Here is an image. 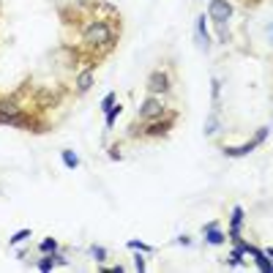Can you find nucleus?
<instances>
[{
    "mask_svg": "<svg viewBox=\"0 0 273 273\" xmlns=\"http://www.w3.org/2000/svg\"><path fill=\"white\" fill-rule=\"evenodd\" d=\"M66 11L60 5L63 22L79 25V36L74 55L85 57L90 68H96L120 41V14L107 3H68Z\"/></svg>",
    "mask_w": 273,
    "mask_h": 273,
    "instance_id": "f257e3e1",
    "label": "nucleus"
},
{
    "mask_svg": "<svg viewBox=\"0 0 273 273\" xmlns=\"http://www.w3.org/2000/svg\"><path fill=\"white\" fill-rule=\"evenodd\" d=\"M44 104H27L19 98V93L14 96H0V126H14V129H27L41 134L46 131V118L41 115Z\"/></svg>",
    "mask_w": 273,
    "mask_h": 273,
    "instance_id": "f03ea898",
    "label": "nucleus"
},
{
    "mask_svg": "<svg viewBox=\"0 0 273 273\" xmlns=\"http://www.w3.org/2000/svg\"><path fill=\"white\" fill-rule=\"evenodd\" d=\"M178 123V109H170V112L159 115V118H150V120H134L131 123V137H139V139H161L167 137Z\"/></svg>",
    "mask_w": 273,
    "mask_h": 273,
    "instance_id": "7ed1b4c3",
    "label": "nucleus"
},
{
    "mask_svg": "<svg viewBox=\"0 0 273 273\" xmlns=\"http://www.w3.org/2000/svg\"><path fill=\"white\" fill-rule=\"evenodd\" d=\"M208 16L216 22L219 38L224 41V38H227V22L232 16V3L230 0H211V5H208Z\"/></svg>",
    "mask_w": 273,
    "mask_h": 273,
    "instance_id": "20e7f679",
    "label": "nucleus"
},
{
    "mask_svg": "<svg viewBox=\"0 0 273 273\" xmlns=\"http://www.w3.org/2000/svg\"><path fill=\"white\" fill-rule=\"evenodd\" d=\"M271 134V126H263V129L257 131L249 142H243V145H230V148H224V156H230V159H238V156H246V153H252L254 148H260V145L268 139Z\"/></svg>",
    "mask_w": 273,
    "mask_h": 273,
    "instance_id": "39448f33",
    "label": "nucleus"
},
{
    "mask_svg": "<svg viewBox=\"0 0 273 273\" xmlns=\"http://www.w3.org/2000/svg\"><path fill=\"white\" fill-rule=\"evenodd\" d=\"M172 90V74L170 68H156L148 77V93L150 96H167Z\"/></svg>",
    "mask_w": 273,
    "mask_h": 273,
    "instance_id": "423d86ee",
    "label": "nucleus"
},
{
    "mask_svg": "<svg viewBox=\"0 0 273 273\" xmlns=\"http://www.w3.org/2000/svg\"><path fill=\"white\" fill-rule=\"evenodd\" d=\"M170 104L164 101V96H148L142 101V107H139V115H137V120H150V118H159V115H164V112H170Z\"/></svg>",
    "mask_w": 273,
    "mask_h": 273,
    "instance_id": "0eeeda50",
    "label": "nucleus"
},
{
    "mask_svg": "<svg viewBox=\"0 0 273 273\" xmlns=\"http://www.w3.org/2000/svg\"><path fill=\"white\" fill-rule=\"evenodd\" d=\"M202 232H205V238H208V243H211V246H222V243L227 241V235L222 232V224H219V222L205 224V227H202Z\"/></svg>",
    "mask_w": 273,
    "mask_h": 273,
    "instance_id": "6e6552de",
    "label": "nucleus"
},
{
    "mask_svg": "<svg viewBox=\"0 0 273 273\" xmlns=\"http://www.w3.org/2000/svg\"><path fill=\"white\" fill-rule=\"evenodd\" d=\"M243 216H246V213H243L241 205H238L235 211H232V224H230V238H232V241H241V224H243Z\"/></svg>",
    "mask_w": 273,
    "mask_h": 273,
    "instance_id": "1a4fd4ad",
    "label": "nucleus"
},
{
    "mask_svg": "<svg viewBox=\"0 0 273 273\" xmlns=\"http://www.w3.org/2000/svg\"><path fill=\"white\" fill-rule=\"evenodd\" d=\"M90 85H93V68H85V71L77 77V93H85Z\"/></svg>",
    "mask_w": 273,
    "mask_h": 273,
    "instance_id": "9d476101",
    "label": "nucleus"
},
{
    "mask_svg": "<svg viewBox=\"0 0 273 273\" xmlns=\"http://www.w3.org/2000/svg\"><path fill=\"white\" fill-rule=\"evenodd\" d=\"M205 19H208V14H200V19H197V38H200L202 49H208V30H205Z\"/></svg>",
    "mask_w": 273,
    "mask_h": 273,
    "instance_id": "9b49d317",
    "label": "nucleus"
},
{
    "mask_svg": "<svg viewBox=\"0 0 273 273\" xmlns=\"http://www.w3.org/2000/svg\"><path fill=\"white\" fill-rule=\"evenodd\" d=\"M60 159H63V164H66L68 170H77V167H79V156L74 153V150H63Z\"/></svg>",
    "mask_w": 273,
    "mask_h": 273,
    "instance_id": "f8f14e48",
    "label": "nucleus"
},
{
    "mask_svg": "<svg viewBox=\"0 0 273 273\" xmlns=\"http://www.w3.org/2000/svg\"><path fill=\"white\" fill-rule=\"evenodd\" d=\"M126 246L131 249V252H142V254H150L153 252V246H148V243H142V241H137V238H131L129 243H126Z\"/></svg>",
    "mask_w": 273,
    "mask_h": 273,
    "instance_id": "ddd939ff",
    "label": "nucleus"
},
{
    "mask_svg": "<svg viewBox=\"0 0 273 273\" xmlns=\"http://www.w3.org/2000/svg\"><path fill=\"white\" fill-rule=\"evenodd\" d=\"M38 249H41L44 254H55L57 252V241H55V238H44V241L38 243Z\"/></svg>",
    "mask_w": 273,
    "mask_h": 273,
    "instance_id": "4468645a",
    "label": "nucleus"
},
{
    "mask_svg": "<svg viewBox=\"0 0 273 273\" xmlns=\"http://www.w3.org/2000/svg\"><path fill=\"white\" fill-rule=\"evenodd\" d=\"M120 112H123V107H120V104H115V107L107 112V129H112V126H115V118H118Z\"/></svg>",
    "mask_w": 273,
    "mask_h": 273,
    "instance_id": "2eb2a0df",
    "label": "nucleus"
},
{
    "mask_svg": "<svg viewBox=\"0 0 273 273\" xmlns=\"http://www.w3.org/2000/svg\"><path fill=\"white\" fill-rule=\"evenodd\" d=\"M227 263H230V265H235V268H238V265H243V249H241V246L232 249V254H230Z\"/></svg>",
    "mask_w": 273,
    "mask_h": 273,
    "instance_id": "dca6fc26",
    "label": "nucleus"
},
{
    "mask_svg": "<svg viewBox=\"0 0 273 273\" xmlns=\"http://www.w3.org/2000/svg\"><path fill=\"white\" fill-rule=\"evenodd\" d=\"M115 104H118V96H115V93H107V98H104V101H101V109H104V115H107L109 109L115 107Z\"/></svg>",
    "mask_w": 273,
    "mask_h": 273,
    "instance_id": "f3484780",
    "label": "nucleus"
},
{
    "mask_svg": "<svg viewBox=\"0 0 273 273\" xmlns=\"http://www.w3.org/2000/svg\"><path fill=\"white\" fill-rule=\"evenodd\" d=\"M30 235H33L30 230H19V232H14V235H11V246H16V243L27 241V238H30Z\"/></svg>",
    "mask_w": 273,
    "mask_h": 273,
    "instance_id": "a211bd4d",
    "label": "nucleus"
},
{
    "mask_svg": "<svg viewBox=\"0 0 273 273\" xmlns=\"http://www.w3.org/2000/svg\"><path fill=\"white\" fill-rule=\"evenodd\" d=\"M90 254H93V260H98V263H104V260H107V252H104V246H93Z\"/></svg>",
    "mask_w": 273,
    "mask_h": 273,
    "instance_id": "6ab92c4d",
    "label": "nucleus"
},
{
    "mask_svg": "<svg viewBox=\"0 0 273 273\" xmlns=\"http://www.w3.org/2000/svg\"><path fill=\"white\" fill-rule=\"evenodd\" d=\"M216 129H219V118H216V112H213L211 120H208V126H205V134H213Z\"/></svg>",
    "mask_w": 273,
    "mask_h": 273,
    "instance_id": "aec40b11",
    "label": "nucleus"
},
{
    "mask_svg": "<svg viewBox=\"0 0 273 273\" xmlns=\"http://www.w3.org/2000/svg\"><path fill=\"white\" fill-rule=\"evenodd\" d=\"M134 268L139 271V273H145V257L137 252V257H134Z\"/></svg>",
    "mask_w": 273,
    "mask_h": 273,
    "instance_id": "412c9836",
    "label": "nucleus"
},
{
    "mask_svg": "<svg viewBox=\"0 0 273 273\" xmlns=\"http://www.w3.org/2000/svg\"><path fill=\"white\" fill-rule=\"evenodd\" d=\"M241 3H243V5H249V8H254V5H260L263 0H241Z\"/></svg>",
    "mask_w": 273,
    "mask_h": 273,
    "instance_id": "4be33fe9",
    "label": "nucleus"
},
{
    "mask_svg": "<svg viewBox=\"0 0 273 273\" xmlns=\"http://www.w3.org/2000/svg\"><path fill=\"white\" fill-rule=\"evenodd\" d=\"M265 257H268L271 263H273V249H265Z\"/></svg>",
    "mask_w": 273,
    "mask_h": 273,
    "instance_id": "5701e85b",
    "label": "nucleus"
}]
</instances>
